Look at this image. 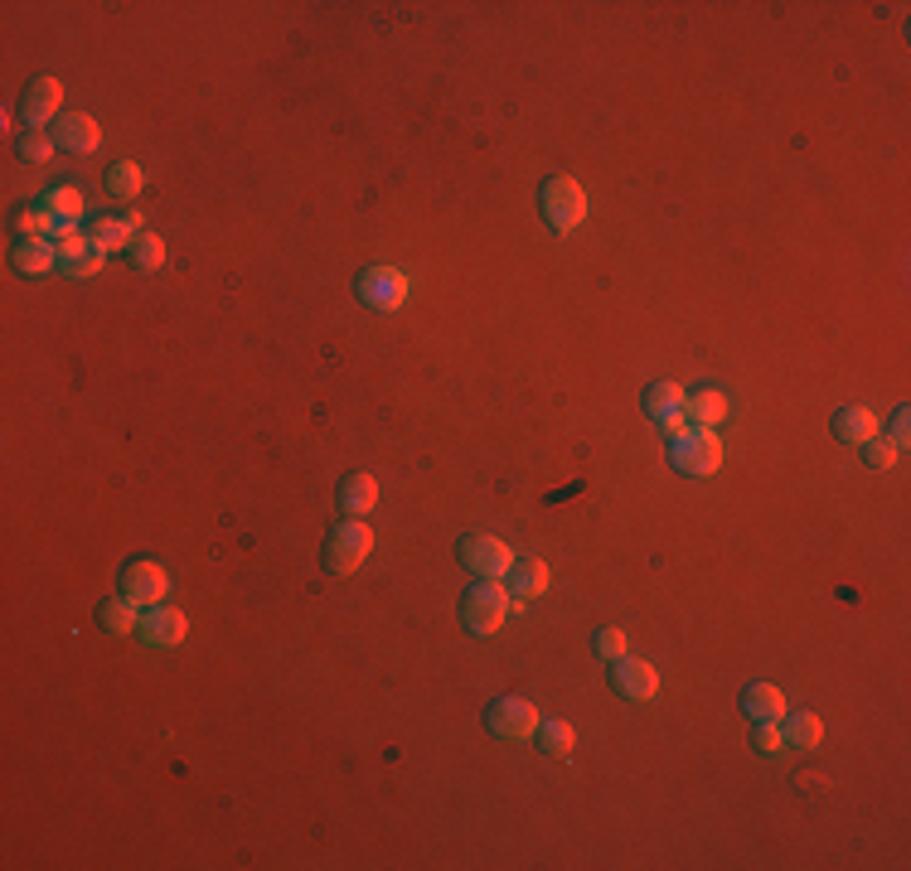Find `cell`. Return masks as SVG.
I'll use <instances>...</instances> for the list:
<instances>
[{"label":"cell","instance_id":"1","mask_svg":"<svg viewBox=\"0 0 911 871\" xmlns=\"http://www.w3.org/2000/svg\"><path fill=\"white\" fill-rule=\"evenodd\" d=\"M670 465L679 475H694V480H708L718 475L723 465V440L713 426H684V432L670 436Z\"/></svg>","mask_w":911,"mask_h":871},{"label":"cell","instance_id":"2","mask_svg":"<svg viewBox=\"0 0 911 871\" xmlns=\"http://www.w3.org/2000/svg\"><path fill=\"white\" fill-rule=\"evenodd\" d=\"M509 610H514V596H509V586L500 581H476L460 600V620H466L470 634H480V640H490L495 630L509 620Z\"/></svg>","mask_w":911,"mask_h":871},{"label":"cell","instance_id":"3","mask_svg":"<svg viewBox=\"0 0 911 871\" xmlns=\"http://www.w3.org/2000/svg\"><path fill=\"white\" fill-rule=\"evenodd\" d=\"M373 552V533L364 519H345L330 527V537H325V571L330 576H349L364 567V557Z\"/></svg>","mask_w":911,"mask_h":871},{"label":"cell","instance_id":"4","mask_svg":"<svg viewBox=\"0 0 911 871\" xmlns=\"http://www.w3.org/2000/svg\"><path fill=\"white\" fill-rule=\"evenodd\" d=\"M456 562L476 576V581H500V576H509V567H514V552H509V543H500L495 533H466L456 543Z\"/></svg>","mask_w":911,"mask_h":871},{"label":"cell","instance_id":"5","mask_svg":"<svg viewBox=\"0 0 911 871\" xmlns=\"http://www.w3.org/2000/svg\"><path fill=\"white\" fill-rule=\"evenodd\" d=\"M539 208H543L553 232H573L582 218H587V194H582V184L573 175H553L539 194Z\"/></svg>","mask_w":911,"mask_h":871},{"label":"cell","instance_id":"6","mask_svg":"<svg viewBox=\"0 0 911 871\" xmlns=\"http://www.w3.org/2000/svg\"><path fill=\"white\" fill-rule=\"evenodd\" d=\"M54 248H58V272H64V276H73V281H93L97 272H102V257H107V252L97 248L88 232L58 224Z\"/></svg>","mask_w":911,"mask_h":871},{"label":"cell","instance_id":"7","mask_svg":"<svg viewBox=\"0 0 911 871\" xmlns=\"http://www.w3.org/2000/svg\"><path fill=\"white\" fill-rule=\"evenodd\" d=\"M539 707L529 703V697H495L490 707H485V727L495 736H505V741H533V731H539Z\"/></svg>","mask_w":911,"mask_h":871},{"label":"cell","instance_id":"8","mask_svg":"<svg viewBox=\"0 0 911 871\" xmlns=\"http://www.w3.org/2000/svg\"><path fill=\"white\" fill-rule=\"evenodd\" d=\"M165 591H170V576H165L161 562L137 557V562L121 567V596H131L137 606H161Z\"/></svg>","mask_w":911,"mask_h":871},{"label":"cell","instance_id":"9","mask_svg":"<svg viewBox=\"0 0 911 871\" xmlns=\"http://www.w3.org/2000/svg\"><path fill=\"white\" fill-rule=\"evenodd\" d=\"M359 301L369 305V311H398V305L408 301V276L398 272V266H369V272L359 276Z\"/></svg>","mask_w":911,"mask_h":871},{"label":"cell","instance_id":"10","mask_svg":"<svg viewBox=\"0 0 911 871\" xmlns=\"http://www.w3.org/2000/svg\"><path fill=\"white\" fill-rule=\"evenodd\" d=\"M137 634H141V640L151 644V649H175V644H185L189 620H185V610H170V606H145V610H141Z\"/></svg>","mask_w":911,"mask_h":871},{"label":"cell","instance_id":"11","mask_svg":"<svg viewBox=\"0 0 911 871\" xmlns=\"http://www.w3.org/2000/svg\"><path fill=\"white\" fill-rule=\"evenodd\" d=\"M611 688L626 697V703H650L654 693H660V673H654L646 658H630V654H621L611 664Z\"/></svg>","mask_w":911,"mask_h":871},{"label":"cell","instance_id":"12","mask_svg":"<svg viewBox=\"0 0 911 871\" xmlns=\"http://www.w3.org/2000/svg\"><path fill=\"white\" fill-rule=\"evenodd\" d=\"M58 107H64V88H58V78H30V88H24V102H20V117L30 131L48 127V121L58 117Z\"/></svg>","mask_w":911,"mask_h":871},{"label":"cell","instance_id":"13","mask_svg":"<svg viewBox=\"0 0 911 871\" xmlns=\"http://www.w3.org/2000/svg\"><path fill=\"white\" fill-rule=\"evenodd\" d=\"M646 416L654 426H660L664 436H674V432H684V388L679 383H650L646 388Z\"/></svg>","mask_w":911,"mask_h":871},{"label":"cell","instance_id":"14","mask_svg":"<svg viewBox=\"0 0 911 871\" xmlns=\"http://www.w3.org/2000/svg\"><path fill=\"white\" fill-rule=\"evenodd\" d=\"M48 137H54L58 151L93 155L97 145H102V127H97V121H93L88 112H64V117L54 121V131H48Z\"/></svg>","mask_w":911,"mask_h":871},{"label":"cell","instance_id":"15","mask_svg":"<svg viewBox=\"0 0 911 871\" xmlns=\"http://www.w3.org/2000/svg\"><path fill=\"white\" fill-rule=\"evenodd\" d=\"M88 238H93L102 252H131V242L141 238V214L131 208V214H121V218H97Z\"/></svg>","mask_w":911,"mask_h":871},{"label":"cell","instance_id":"16","mask_svg":"<svg viewBox=\"0 0 911 871\" xmlns=\"http://www.w3.org/2000/svg\"><path fill=\"white\" fill-rule=\"evenodd\" d=\"M379 509V480L373 475H345V485H339V513H349V519H364V513Z\"/></svg>","mask_w":911,"mask_h":871},{"label":"cell","instance_id":"17","mask_svg":"<svg viewBox=\"0 0 911 871\" xmlns=\"http://www.w3.org/2000/svg\"><path fill=\"white\" fill-rule=\"evenodd\" d=\"M509 596L514 600H539L549 591V562L539 557H514V567H509Z\"/></svg>","mask_w":911,"mask_h":871},{"label":"cell","instance_id":"18","mask_svg":"<svg viewBox=\"0 0 911 871\" xmlns=\"http://www.w3.org/2000/svg\"><path fill=\"white\" fill-rule=\"evenodd\" d=\"M723 416H727V392H718V388L684 392V422L688 426H718Z\"/></svg>","mask_w":911,"mask_h":871},{"label":"cell","instance_id":"19","mask_svg":"<svg viewBox=\"0 0 911 871\" xmlns=\"http://www.w3.org/2000/svg\"><path fill=\"white\" fill-rule=\"evenodd\" d=\"M742 711L751 721H781L785 717V693L776 688V683H747Z\"/></svg>","mask_w":911,"mask_h":871},{"label":"cell","instance_id":"20","mask_svg":"<svg viewBox=\"0 0 911 871\" xmlns=\"http://www.w3.org/2000/svg\"><path fill=\"white\" fill-rule=\"evenodd\" d=\"M97 624H102L107 634H137L141 606H137L131 596H107L102 606H97Z\"/></svg>","mask_w":911,"mask_h":871},{"label":"cell","instance_id":"21","mask_svg":"<svg viewBox=\"0 0 911 871\" xmlns=\"http://www.w3.org/2000/svg\"><path fill=\"white\" fill-rule=\"evenodd\" d=\"M834 436H839L844 446H864V440L878 436V416L868 407H839L834 412Z\"/></svg>","mask_w":911,"mask_h":871},{"label":"cell","instance_id":"22","mask_svg":"<svg viewBox=\"0 0 911 871\" xmlns=\"http://www.w3.org/2000/svg\"><path fill=\"white\" fill-rule=\"evenodd\" d=\"M781 731H785V745H800V751H820V741H824V721L815 711H785Z\"/></svg>","mask_w":911,"mask_h":871},{"label":"cell","instance_id":"23","mask_svg":"<svg viewBox=\"0 0 911 871\" xmlns=\"http://www.w3.org/2000/svg\"><path fill=\"white\" fill-rule=\"evenodd\" d=\"M58 266V248L44 238H30V242H15V272L24 276H44Z\"/></svg>","mask_w":911,"mask_h":871},{"label":"cell","instance_id":"24","mask_svg":"<svg viewBox=\"0 0 911 871\" xmlns=\"http://www.w3.org/2000/svg\"><path fill=\"white\" fill-rule=\"evenodd\" d=\"M533 745H539L543 755H553V760H563V755H573V745H577V731L567 727V721H539V731H533Z\"/></svg>","mask_w":911,"mask_h":871},{"label":"cell","instance_id":"25","mask_svg":"<svg viewBox=\"0 0 911 871\" xmlns=\"http://www.w3.org/2000/svg\"><path fill=\"white\" fill-rule=\"evenodd\" d=\"M40 204H44L48 214L58 218V224H68V228L78 224L83 214H88V204H83V189H73V184H54V189H48Z\"/></svg>","mask_w":911,"mask_h":871},{"label":"cell","instance_id":"26","mask_svg":"<svg viewBox=\"0 0 911 871\" xmlns=\"http://www.w3.org/2000/svg\"><path fill=\"white\" fill-rule=\"evenodd\" d=\"M15 232H20V242H30V238H48L54 242V232H58V218L48 214V208H20L15 214Z\"/></svg>","mask_w":911,"mask_h":871},{"label":"cell","instance_id":"27","mask_svg":"<svg viewBox=\"0 0 911 871\" xmlns=\"http://www.w3.org/2000/svg\"><path fill=\"white\" fill-rule=\"evenodd\" d=\"M107 189L117 194V199H137L141 194V165L137 161H117L107 170Z\"/></svg>","mask_w":911,"mask_h":871},{"label":"cell","instance_id":"28","mask_svg":"<svg viewBox=\"0 0 911 871\" xmlns=\"http://www.w3.org/2000/svg\"><path fill=\"white\" fill-rule=\"evenodd\" d=\"M131 266H137V272H155V266L165 262V242L155 238V232H141L137 242H131Z\"/></svg>","mask_w":911,"mask_h":871},{"label":"cell","instance_id":"29","mask_svg":"<svg viewBox=\"0 0 911 871\" xmlns=\"http://www.w3.org/2000/svg\"><path fill=\"white\" fill-rule=\"evenodd\" d=\"M54 151L58 145H54V137H44V131H24L20 137V161H30V165H44Z\"/></svg>","mask_w":911,"mask_h":871},{"label":"cell","instance_id":"30","mask_svg":"<svg viewBox=\"0 0 911 871\" xmlns=\"http://www.w3.org/2000/svg\"><path fill=\"white\" fill-rule=\"evenodd\" d=\"M751 745H757L761 755H781V751H785L781 721H757V731H751Z\"/></svg>","mask_w":911,"mask_h":871},{"label":"cell","instance_id":"31","mask_svg":"<svg viewBox=\"0 0 911 871\" xmlns=\"http://www.w3.org/2000/svg\"><path fill=\"white\" fill-rule=\"evenodd\" d=\"M592 649H597L606 664H616V658L626 654V630H616V624H601L597 640H592Z\"/></svg>","mask_w":911,"mask_h":871},{"label":"cell","instance_id":"32","mask_svg":"<svg viewBox=\"0 0 911 871\" xmlns=\"http://www.w3.org/2000/svg\"><path fill=\"white\" fill-rule=\"evenodd\" d=\"M864 460L872 465V470H892V465H897V446H892V440H882V436H872V440H864Z\"/></svg>","mask_w":911,"mask_h":871},{"label":"cell","instance_id":"33","mask_svg":"<svg viewBox=\"0 0 911 871\" xmlns=\"http://www.w3.org/2000/svg\"><path fill=\"white\" fill-rule=\"evenodd\" d=\"M907 432H911V412H907V407H897V416H892V436H888V440H892V446H897V450H902V446H907V440H911Z\"/></svg>","mask_w":911,"mask_h":871}]
</instances>
